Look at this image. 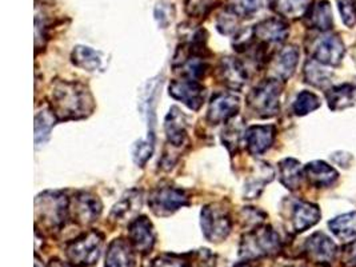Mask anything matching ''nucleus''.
Instances as JSON below:
<instances>
[{
	"label": "nucleus",
	"instance_id": "obj_3",
	"mask_svg": "<svg viewBox=\"0 0 356 267\" xmlns=\"http://www.w3.org/2000/svg\"><path fill=\"white\" fill-rule=\"evenodd\" d=\"M36 222H42V229L58 232L65 225L70 216V202L63 193L46 191L35 200Z\"/></svg>",
	"mask_w": 356,
	"mask_h": 267
},
{
	"label": "nucleus",
	"instance_id": "obj_5",
	"mask_svg": "<svg viewBox=\"0 0 356 267\" xmlns=\"http://www.w3.org/2000/svg\"><path fill=\"white\" fill-rule=\"evenodd\" d=\"M282 84L276 79H267L260 82L247 95V106L255 117L267 119L275 117L280 110Z\"/></svg>",
	"mask_w": 356,
	"mask_h": 267
},
{
	"label": "nucleus",
	"instance_id": "obj_9",
	"mask_svg": "<svg viewBox=\"0 0 356 267\" xmlns=\"http://www.w3.org/2000/svg\"><path fill=\"white\" fill-rule=\"evenodd\" d=\"M303 254L309 262L318 266L328 267L338 255V246L330 236L322 232H316L306 239Z\"/></svg>",
	"mask_w": 356,
	"mask_h": 267
},
{
	"label": "nucleus",
	"instance_id": "obj_45",
	"mask_svg": "<svg viewBox=\"0 0 356 267\" xmlns=\"http://www.w3.org/2000/svg\"><path fill=\"white\" fill-rule=\"evenodd\" d=\"M280 267H307L305 262H300V261H291L289 264H283Z\"/></svg>",
	"mask_w": 356,
	"mask_h": 267
},
{
	"label": "nucleus",
	"instance_id": "obj_42",
	"mask_svg": "<svg viewBox=\"0 0 356 267\" xmlns=\"http://www.w3.org/2000/svg\"><path fill=\"white\" fill-rule=\"evenodd\" d=\"M332 161L340 167H348L351 161H353V156L348 154V152H337L335 155H332Z\"/></svg>",
	"mask_w": 356,
	"mask_h": 267
},
{
	"label": "nucleus",
	"instance_id": "obj_24",
	"mask_svg": "<svg viewBox=\"0 0 356 267\" xmlns=\"http://www.w3.org/2000/svg\"><path fill=\"white\" fill-rule=\"evenodd\" d=\"M311 4V0H270V8L275 14L291 20L305 17Z\"/></svg>",
	"mask_w": 356,
	"mask_h": 267
},
{
	"label": "nucleus",
	"instance_id": "obj_28",
	"mask_svg": "<svg viewBox=\"0 0 356 267\" xmlns=\"http://www.w3.org/2000/svg\"><path fill=\"white\" fill-rule=\"evenodd\" d=\"M71 59L75 66L86 71H97L102 67L100 54L86 46H76L72 51Z\"/></svg>",
	"mask_w": 356,
	"mask_h": 267
},
{
	"label": "nucleus",
	"instance_id": "obj_43",
	"mask_svg": "<svg viewBox=\"0 0 356 267\" xmlns=\"http://www.w3.org/2000/svg\"><path fill=\"white\" fill-rule=\"evenodd\" d=\"M46 267H70L68 265H65V262H62L60 259H58V258H54V259H51L49 262V265Z\"/></svg>",
	"mask_w": 356,
	"mask_h": 267
},
{
	"label": "nucleus",
	"instance_id": "obj_7",
	"mask_svg": "<svg viewBox=\"0 0 356 267\" xmlns=\"http://www.w3.org/2000/svg\"><path fill=\"white\" fill-rule=\"evenodd\" d=\"M311 56L323 66H339L346 54V47L339 35L324 33L316 36L311 43Z\"/></svg>",
	"mask_w": 356,
	"mask_h": 267
},
{
	"label": "nucleus",
	"instance_id": "obj_33",
	"mask_svg": "<svg viewBox=\"0 0 356 267\" xmlns=\"http://www.w3.org/2000/svg\"><path fill=\"white\" fill-rule=\"evenodd\" d=\"M143 267H191L188 254H170L165 252L156 258H154L151 262H148Z\"/></svg>",
	"mask_w": 356,
	"mask_h": 267
},
{
	"label": "nucleus",
	"instance_id": "obj_17",
	"mask_svg": "<svg viewBox=\"0 0 356 267\" xmlns=\"http://www.w3.org/2000/svg\"><path fill=\"white\" fill-rule=\"evenodd\" d=\"M218 78L228 88L241 90L247 82L248 75L241 60L227 56L218 66Z\"/></svg>",
	"mask_w": 356,
	"mask_h": 267
},
{
	"label": "nucleus",
	"instance_id": "obj_19",
	"mask_svg": "<svg viewBox=\"0 0 356 267\" xmlns=\"http://www.w3.org/2000/svg\"><path fill=\"white\" fill-rule=\"evenodd\" d=\"M135 252L129 239L116 238L107 249L104 267H135Z\"/></svg>",
	"mask_w": 356,
	"mask_h": 267
},
{
	"label": "nucleus",
	"instance_id": "obj_16",
	"mask_svg": "<svg viewBox=\"0 0 356 267\" xmlns=\"http://www.w3.org/2000/svg\"><path fill=\"white\" fill-rule=\"evenodd\" d=\"M102 202L100 200L90 194L81 193L72 202V207H70V213H72L74 220L81 225H90L95 222L102 214Z\"/></svg>",
	"mask_w": 356,
	"mask_h": 267
},
{
	"label": "nucleus",
	"instance_id": "obj_27",
	"mask_svg": "<svg viewBox=\"0 0 356 267\" xmlns=\"http://www.w3.org/2000/svg\"><path fill=\"white\" fill-rule=\"evenodd\" d=\"M274 178V171L273 168L266 165V163H260L257 167V175H252L248 178L245 188H244V197L247 200H254L257 197H259L263 186L268 182H271Z\"/></svg>",
	"mask_w": 356,
	"mask_h": 267
},
{
	"label": "nucleus",
	"instance_id": "obj_47",
	"mask_svg": "<svg viewBox=\"0 0 356 267\" xmlns=\"http://www.w3.org/2000/svg\"><path fill=\"white\" fill-rule=\"evenodd\" d=\"M319 267H324V266H319Z\"/></svg>",
	"mask_w": 356,
	"mask_h": 267
},
{
	"label": "nucleus",
	"instance_id": "obj_35",
	"mask_svg": "<svg viewBox=\"0 0 356 267\" xmlns=\"http://www.w3.org/2000/svg\"><path fill=\"white\" fill-rule=\"evenodd\" d=\"M261 4L263 0H228V8L241 19L255 15Z\"/></svg>",
	"mask_w": 356,
	"mask_h": 267
},
{
	"label": "nucleus",
	"instance_id": "obj_14",
	"mask_svg": "<svg viewBox=\"0 0 356 267\" xmlns=\"http://www.w3.org/2000/svg\"><path fill=\"white\" fill-rule=\"evenodd\" d=\"M170 95L174 99L183 102L188 108L197 111L204 103V87L196 81L183 79L170 83Z\"/></svg>",
	"mask_w": 356,
	"mask_h": 267
},
{
	"label": "nucleus",
	"instance_id": "obj_22",
	"mask_svg": "<svg viewBox=\"0 0 356 267\" xmlns=\"http://www.w3.org/2000/svg\"><path fill=\"white\" fill-rule=\"evenodd\" d=\"M186 126V117L181 114L178 107H172L164 122V131L170 145H172L174 147H180L181 145H184L187 139Z\"/></svg>",
	"mask_w": 356,
	"mask_h": 267
},
{
	"label": "nucleus",
	"instance_id": "obj_32",
	"mask_svg": "<svg viewBox=\"0 0 356 267\" xmlns=\"http://www.w3.org/2000/svg\"><path fill=\"white\" fill-rule=\"evenodd\" d=\"M321 107V99L311 91H302L298 94L292 104V111L298 117H305Z\"/></svg>",
	"mask_w": 356,
	"mask_h": 267
},
{
	"label": "nucleus",
	"instance_id": "obj_13",
	"mask_svg": "<svg viewBox=\"0 0 356 267\" xmlns=\"http://www.w3.org/2000/svg\"><path fill=\"white\" fill-rule=\"evenodd\" d=\"M322 217L321 209L306 200L293 202L290 210V223L292 233L300 234L307 232L312 226H315Z\"/></svg>",
	"mask_w": 356,
	"mask_h": 267
},
{
	"label": "nucleus",
	"instance_id": "obj_8",
	"mask_svg": "<svg viewBox=\"0 0 356 267\" xmlns=\"http://www.w3.org/2000/svg\"><path fill=\"white\" fill-rule=\"evenodd\" d=\"M187 204L188 197L186 191L171 186L155 188L148 197V206L158 217L171 216L172 213Z\"/></svg>",
	"mask_w": 356,
	"mask_h": 267
},
{
	"label": "nucleus",
	"instance_id": "obj_1",
	"mask_svg": "<svg viewBox=\"0 0 356 267\" xmlns=\"http://www.w3.org/2000/svg\"><path fill=\"white\" fill-rule=\"evenodd\" d=\"M51 110L58 120L81 119L91 114L94 99L84 84L58 81L52 84Z\"/></svg>",
	"mask_w": 356,
	"mask_h": 267
},
{
	"label": "nucleus",
	"instance_id": "obj_10",
	"mask_svg": "<svg viewBox=\"0 0 356 267\" xmlns=\"http://www.w3.org/2000/svg\"><path fill=\"white\" fill-rule=\"evenodd\" d=\"M241 108V99L228 92H219L212 97L207 113V120L211 124L227 123L236 117Z\"/></svg>",
	"mask_w": 356,
	"mask_h": 267
},
{
	"label": "nucleus",
	"instance_id": "obj_20",
	"mask_svg": "<svg viewBox=\"0 0 356 267\" xmlns=\"http://www.w3.org/2000/svg\"><path fill=\"white\" fill-rule=\"evenodd\" d=\"M305 23L308 29L328 33L334 27L331 4L327 0H319L315 4H311L307 14L305 15Z\"/></svg>",
	"mask_w": 356,
	"mask_h": 267
},
{
	"label": "nucleus",
	"instance_id": "obj_44",
	"mask_svg": "<svg viewBox=\"0 0 356 267\" xmlns=\"http://www.w3.org/2000/svg\"><path fill=\"white\" fill-rule=\"evenodd\" d=\"M232 267H261L258 264H255V261H243V262H239L236 265H234Z\"/></svg>",
	"mask_w": 356,
	"mask_h": 267
},
{
	"label": "nucleus",
	"instance_id": "obj_39",
	"mask_svg": "<svg viewBox=\"0 0 356 267\" xmlns=\"http://www.w3.org/2000/svg\"><path fill=\"white\" fill-rule=\"evenodd\" d=\"M152 151H154V138L152 136L149 138V135H148L146 140L139 142L135 146V150H134V161H135V163L140 167L145 166L147 161L151 158Z\"/></svg>",
	"mask_w": 356,
	"mask_h": 267
},
{
	"label": "nucleus",
	"instance_id": "obj_36",
	"mask_svg": "<svg viewBox=\"0 0 356 267\" xmlns=\"http://www.w3.org/2000/svg\"><path fill=\"white\" fill-rule=\"evenodd\" d=\"M215 0H186L184 10L190 17L203 19L210 15L211 11L215 8Z\"/></svg>",
	"mask_w": 356,
	"mask_h": 267
},
{
	"label": "nucleus",
	"instance_id": "obj_30",
	"mask_svg": "<svg viewBox=\"0 0 356 267\" xmlns=\"http://www.w3.org/2000/svg\"><path fill=\"white\" fill-rule=\"evenodd\" d=\"M140 207H142V193L138 190H132L129 193V195L123 197V200L115 204L111 217L118 220H123L127 218V216L131 218L132 214L138 211V209L140 210Z\"/></svg>",
	"mask_w": 356,
	"mask_h": 267
},
{
	"label": "nucleus",
	"instance_id": "obj_40",
	"mask_svg": "<svg viewBox=\"0 0 356 267\" xmlns=\"http://www.w3.org/2000/svg\"><path fill=\"white\" fill-rule=\"evenodd\" d=\"M174 15H175V8L172 4L167 3V1H161L156 4L155 19L158 20V23L162 29H165L172 22Z\"/></svg>",
	"mask_w": 356,
	"mask_h": 267
},
{
	"label": "nucleus",
	"instance_id": "obj_12",
	"mask_svg": "<svg viewBox=\"0 0 356 267\" xmlns=\"http://www.w3.org/2000/svg\"><path fill=\"white\" fill-rule=\"evenodd\" d=\"M129 241L136 252H151L156 242V234L148 218L139 217L131 220L129 225Z\"/></svg>",
	"mask_w": 356,
	"mask_h": 267
},
{
	"label": "nucleus",
	"instance_id": "obj_23",
	"mask_svg": "<svg viewBox=\"0 0 356 267\" xmlns=\"http://www.w3.org/2000/svg\"><path fill=\"white\" fill-rule=\"evenodd\" d=\"M325 99L332 111H341L355 106L356 87L353 84H339L325 91Z\"/></svg>",
	"mask_w": 356,
	"mask_h": 267
},
{
	"label": "nucleus",
	"instance_id": "obj_34",
	"mask_svg": "<svg viewBox=\"0 0 356 267\" xmlns=\"http://www.w3.org/2000/svg\"><path fill=\"white\" fill-rule=\"evenodd\" d=\"M243 135V124L242 120H228L227 122L226 129L223 130V143L226 145L227 149L234 152L238 149L241 139Z\"/></svg>",
	"mask_w": 356,
	"mask_h": 267
},
{
	"label": "nucleus",
	"instance_id": "obj_31",
	"mask_svg": "<svg viewBox=\"0 0 356 267\" xmlns=\"http://www.w3.org/2000/svg\"><path fill=\"white\" fill-rule=\"evenodd\" d=\"M56 122L52 110H43L35 117V143L44 145L49 140V134Z\"/></svg>",
	"mask_w": 356,
	"mask_h": 267
},
{
	"label": "nucleus",
	"instance_id": "obj_6",
	"mask_svg": "<svg viewBox=\"0 0 356 267\" xmlns=\"http://www.w3.org/2000/svg\"><path fill=\"white\" fill-rule=\"evenodd\" d=\"M200 225L203 235L212 243L226 241L232 230V219L226 209L219 203H211L200 213Z\"/></svg>",
	"mask_w": 356,
	"mask_h": 267
},
{
	"label": "nucleus",
	"instance_id": "obj_46",
	"mask_svg": "<svg viewBox=\"0 0 356 267\" xmlns=\"http://www.w3.org/2000/svg\"><path fill=\"white\" fill-rule=\"evenodd\" d=\"M348 1H350L351 7H353V11H354V14H355L356 17V0H348Z\"/></svg>",
	"mask_w": 356,
	"mask_h": 267
},
{
	"label": "nucleus",
	"instance_id": "obj_38",
	"mask_svg": "<svg viewBox=\"0 0 356 267\" xmlns=\"http://www.w3.org/2000/svg\"><path fill=\"white\" fill-rule=\"evenodd\" d=\"M187 254L191 267H216V255L209 249L190 251Z\"/></svg>",
	"mask_w": 356,
	"mask_h": 267
},
{
	"label": "nucleus",
	"instance_id": "obj_26",
	"mask_svg": "<svg viewBox=\"0 0 356 267\" xmlns=\"http://www.w3.org/2000/svg\"><path fill=\"white\" fill-rule=\"evenodd\" d=\"M328 227L339 241L348 243L356 239V211L334 218L328 222Z\"/></svg>",
	"mask_w": 356,
	"mask_h": 267
},
{
	"label": "nucleus",
	"instance_id": "obj_18",
	"mask_svg": "<svg viewBox=\"0 0 356 267\" xmlns=\"http://www.w3.org/2000/svg\"><path fill=\"white\" fill-rule=\"evenodd\" d=\"M276 136V127L273 124L266 126H251L244 133V140L247 149L252 155H260L268 150Z\"/></svg>",
	"mask_w": 356,
	"mask_h": 267
},
{
	"label": "nucleus",
	"instance_id": "obj_11",
	"mask_svg": "<svg viewBox=\"0 0 356 267\" xmlns=\"http://www.w3.org/2000/svg\"><path fill=\"white\" fill-rule=\"evenodd\" d=\"M290 29L289 24L277 17H268L259 22L252 29V36L254 39L264 46L270 44H280L286 42L289 38Z\"/></svg>",
	"mask_w": 356,
	"mask_h": 267
},
{
	"label": "nucleus",
	"instance_id": "obj_21",
	"mask_svg": "<svg viewBox=\"0 0 356 267\" xmlns=\"http://www.w3.org/2000/svg\"><path fill=\"white\" fill-rule=\"evenodd\" d=\"M303 171L308 184L316 188L331 187L339 178L338 171L322 161L308 163L307 166L303 168Z\"/></svg>",
	"mask_w": 356,
	"mask_h": 267
},
{
	"label": "nucleus",
	"instance_id": "obj_15",
	"mask_svg": "<svg viewBox=\"0 0 356 267\" xmlns=\"http://www.w3.org/2000/svg\"><path fill=\"white\" fill-rule=\"evenodd\" d=\"M299 49L295 46H287L277 51L270 60V70L274 75L273 79L286 82L291 78L299 63Z\"/></svg>",
	"mask_w": 356,
	"mask_h": 267
},
{
	"label": "nucleus",
	"instance_id": "obj_25",
	"mask_svg": "<svg viewBox=\"0 0 356 267\" xmlns=\"http://www.w3.org/2000/svg\"><path fill=\"white\" fill-rule=\"evenodd\" d=\"M303 177V167L300 166V163L296 159L287 158L279 163V178L286 188L291 191L300 188Z\"/></svg>",
	"mask_w": 356,
	"mask_h": 267
},
{
	"label": "nucleus",
	"instance_id": "obj_29",
	"mask_svg": "<svg viewBox=\"0 0 356 267\" xmlns=\"http://www.w3.org/2000/svg\"><path fill=\"white\" fill-rule=\"evenodd\" d=\"M334 74L328 70L323 68V65L318 63L316 60H308L305 66V81L306 83L311 84L316 88H325L331 84Z\"/></svg>",
	"mask_w": 356,
	"mask_h": 267
},
{
	"label": "nucleus",
	"instance_id": "obj_2",
	"mask_svg": "<svg viewBox=\"0 0 356 267\" xmlns=\"http://www.w3.org/2000/svg\"><path fill=\"white\" fill-rule=\"evenodd\" d=\"M283 249L280 235L271 226H257L244 234L239 245V257L244 261H258L275 257Z\"/></svg>",
	"mask_w": 356,
	"mask_h": 267
},
{
	"label": "nucleus",
	"instance_id": "obj_4",
	"mask_svg": "<svg viewBox=\"0 0 356 267\" xmlns=\"http://www.w3.org/2000/svg\"><path fill=\"white\" fill-rule=\"evenodd\" d=\"M104 243V234L97 230H90L81 234L74 241L65 243V257L72 267H91L97 264L102 248Z\"/></svg>",
	"mask_w": 356,
	"mask_h": 267
},
{
	"label": "nucleus",
	"instance_id": "obj_41",
	"mask_svg": "<svg viewBox=\"0 0 356 267\" xmlns=\"http://www.w3.org/2000/svg\"><path fill=\"white\" fill-rule=\"evenodd\" d=\"M340 261L344 267H356V239L343 246Z\"/></svg>",
	"mask_w": 356,
	"mask_h": 267
},
{
	"label": "nucleus",
	"instance_id": "obj_37",
	"mask_svg": "<svg viewBox=\"0 0 356 267\" xmlns=\"http://www.w3.org/2000/svg\"><path fill=\"white\" fill-rule=\"evenodd\" d=\"M241 17L234 14L229 8L225 10L216 19V29L222 35H232L238 31Z\"/></svg>",
	"mask_w": 356,
	"mask_h": 267
}]
</instances>
